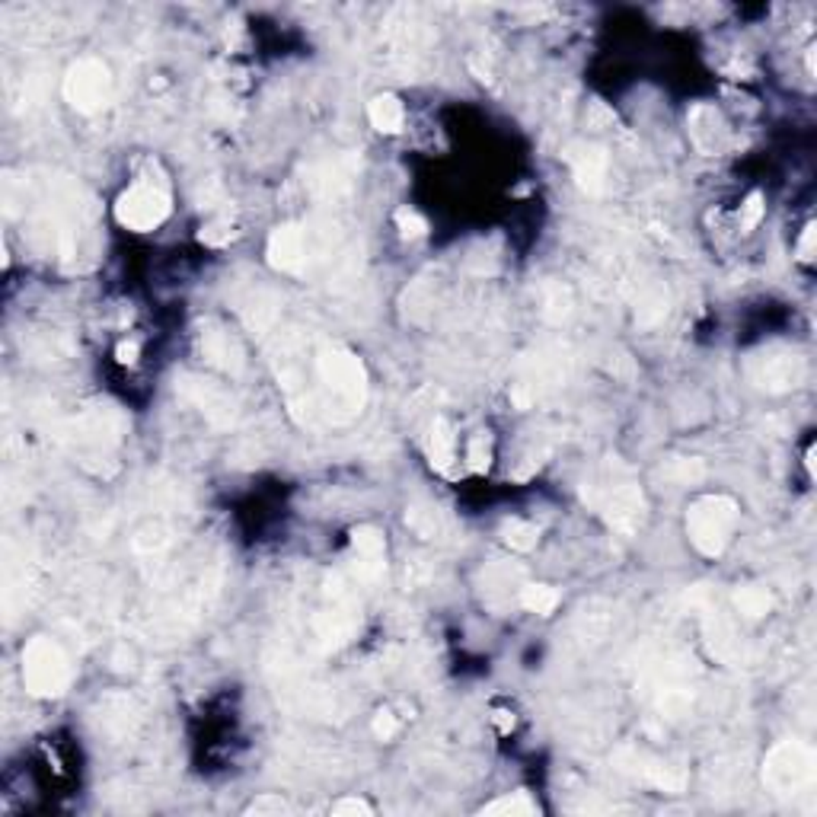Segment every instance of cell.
<instances>
[{
	"mask_svg": "<svg viewBox=\"0 0 817 817\" xmlns=\"http://www.w3.org/2000/svg\"><path fill=\"white\" fill-rule=\"evenodd\" d=\"M735 607L741 610L744 617L760 619L773 610V597H770V591H763V587H737Z\"/></svg>",
	"mask_w": 817,
	"mask_h": 817,
	"instance_id": "16",
	"label": "cell"
},
{
	"mask_svg": "<svg viewBox=\"0 0 817 817\" xmlns=\"http://www.w3.org/2000/svg\"><path fill=\"white\" fill-rule=\"evenodd\" d=\"M374 735H377L380 741H390V737L396 735V715L390 712V709H380V712L374 715Z\"/></svg>",
	"mask_w": 817,
	"mask_h": 817,
	"instance_id": "25",
	"label": "cell"
},
{
	"mask_svg": "<svg viewBox=\"0 0 817 817\" xmlns=\"http://www.w3.org/2000/svg\"><path fill=\"white\" fill-rule=\"evenodd\" d=\"M817 779V760L814 751L798 741H782L770 751L763 763V782L773 788L779 798H798L814 788Z\"/></svg>",
	"mask_w": 817,
	"mask_h": 817,
	"instance_id": "2",
	"label": "cell"
},
{
	"mask_svg": "<svg viewBox=\"0 0 817 817\" xmlns=\"http://www.w3.org/2000/svg\"><path fill=\"white\" fill-rule=\"evenodd\" d=\"M367 119H371V125L377 128V131L396 134V131H402V125H406V109H402V103L393 97V93H380V97H374L371 105H367Z\"/></svg>",
	"mask_w": 817,
	"mask_h": 817,
	"instance_id": "14",
	"label": "cell"
},
{
	"mask_svg": "<svg viewBox=\"0 0 817 817\" xmlns=\"http://www.w3.org/2000/svg\"><path fill=\"white\" fill-rule=\"evenodd\" d=\"M495 721L501 731H511V725H514V719H508V712H495Z\"/></svg>",
	"mask_w": 817,
	"mask_h": 817,
	"instance_id": "30",
	"label": "cell"
},
{
	"mask_svg": "<svg viewBox=\"0 0 817 817\" xmlns=\"http://www.w3.org/2000/svg\"><path fill=\"white\" fill-rule=\"evenodd\" d=\"M71 680V664L52 639H32L22 652V684L32 696H58Z\"/></svg>",
	"mask_w": 817,
	"mask_h": 817,
	"instance_id": "3",
	"label": "cell"
},
{
	"mask_svg": "<svg viewBox=\"0 0 817 817\" xmlns=\"http://www.w3.org/2000/svg\"><path fill=\"white\" fill-rule=\"evenodd\" d=\"M115 355H119L122 365H134V361H138V342H122L119 349H115Z\"/></svg>",
	"mask_w": 817,
	"mask_h": 817,
	"instance_id": "29",
	"label": "cell"
},
{
	"mask_svg": "<svg viewBox=\"0 0 817 817\" xmlns=\"http://www.w3.org/2000/svg\"><path fill=\"white\" fill-rule=\"evenodd\" d=\"M205 351H208V358L215 365L227 367V371H240V367H243V355H240L237 342H233L231 335L211 333L208 339H205Z\"/></svg>",
	"mask_w": 817,
	"mask_h": 817,
	"instance_id": "15",
	"label": "cell"
},
{
	"mask_svg": "<svg viewBox=\"0 0 817 817\" xmlns=\"http://www.w3.org/2000/svg\"><path fill=\"white\" fill-rule=\"evenodd\" d=\"M231 237H233L231 223H223V221L208 223V227L201 231V243H208V246H223Z\"/></svg>",
	"mask_w": 817,
	"mask_h": 817,
	"instance_id": "24",
	"label": "cell"
},
{
	"mask_svg": "<svg viewBox=\"0 0 817 817\" xmlns=\"http://www.w3.org/2000/svg\"><path fill=\"white\" fill-rule=\"evenodd\" d=\"M393 217H396V227H400V233H402L406 240L425 237V231H428V223H425V217H422V215H416V211L400 208Z\"/></svg>",
	"mask_w": 817,
	"mask_h": 817,
	"instance_id": "21",
	"label": "cell"
},
{
	"mask_svg": "<svg viewBox=\"0 0 817 817\" xmlns=\"http://www.w3.org/2000/svg\"><path fill=\"white\" fill-rule=\"evenodd\" d=\"M670 476L680 479V483H696V479L706 476V467H703V460H677L674 469H670Z\"/></svg>",
	"mask_w": 817,
	"mask_h": 817,
	"instance_id": "23",
	"label": "cell"
},
{
	"mask_svg": "<svg viewBox=\"0 0 817 817\" xmlns=\"http://www.w3.org/2000/svg\"><path fill=\"white\" fill-rule=\"evenodd\" d=\"M333 814L335 817H345V814H371V804L361 802V798H342V802L333 804Z\"/></svg>",
	"mask_w": 817,
	"mask_h": 817,
	"instance_id": "26",
	"label": "cell"
},
{
	"mask_svg": "<svg viewBox=\"0 0 817 817\" xmlns=\"http://www.w3.org/2000/svg\"><path fill=\"white\" fill-rule=\"evenodd\" d=\"M737 524V501L729 495H706L686 511V534L703 556L715 559L729 550Z\"/></svg>",
	"mask_w": 817,
	"mask_h": 817,
	"instance_id": "1",
	"label": "cell"
},
{
	"mask_svg": "<svg viewBox=\"0 0 817 817\" xmlns=\"http://www.w3.org/2000/svg\"><path fill=\"white\" fill-rule=\"evenodd\" d=\"M798 377H802V365H798L796 358L776 355V358H763V374H760L757 380H760V387L779 393V390L796 387Z\"/></svg>",
	"mask_w": 817,
	"mask_h": 817,
	"instance_id": "13",
	"label": "cell"
},
{
	"mask_svg": "<svg viewBox=\"0 0 817 817\" xmlns=\"http://www.w3.org/2000/svg\"><path fill=\"white\" fill-rule=\"evenodd\" d=\"M467 463L473 473H485L492 467V441L489 434H473L467 444Z\"/></svg>",
	"mask_w": 817,
	"mask_h": 817,
	"instance_id": "20",
	"label": "cell"
},
{
	"mask_svg": "<svg viewBox=\"0 0 817 817\" xmlns=\"http://www.w3.org/2000/svg\"><path fill=\"white\" fill-rule=\"evenodd\" d=\"M520 603L530 610V613H540V617H546V613H552L559 603V591L550 585H527L524 591H520Z\"/></svg>",
	"mask_w": 817,
	"mask_h": 817,
	"instance_id": "18",
	"label": "cell"
},
{
	"mask_svg": "<svg viewBox=\"0 0 817 817\" xmlns=\"http://www.w3.org/2000/svg\"><path fill=\"white\" fill-rule=\"evenodd\" d=\"M307 259V237L300 227H278L272 237H268V262L282 272H294L300 268Z\"/></svg>",
	"mask_w": 817,
	"mask_h": 817,
	"instance_id": "9",
	"label": "cell"
},
{
	"mask_svg": "<svg viewBox=\"0 0 817 817\" xmlns=\"http://www.w3.org/2000/svg\"><path fill=\"white\" fill-rule=\"evenodd\" d=\"M320 374L335 400L345 402L349 408L361 406V400H365V367H361V361L355 355H349L342 349H326L320 355Z\"/></svg>",
	"mask_w": 817,
	"mask_h": 817,
	"instance_id": "6",
	"label": "cell"
},
{
	"mask_svg": "<svg viewBox=\"0 0 817 817\" xmlns=\"http://www.w3.org/2000/svg\"><path fill=\"white\" fill-rule=\"evenodd\" d=\"M585 498H591V505L601 508L617 527H636V520L642 518V495L632 483H594L585 489Z\"/></svg>",
	"mask_w": 817,
	"mask_h": 817,
	"instance_id": "7",
	"label": "cell"
},
{
	"mask_svg": "<svg viewBox=\"0 0 817 817\" xmlns=\"http://www.w3.org/2000/svg\"><path fill=\"white\" fill-rule=\"evenodd\" d=\"M483 814H505V817H530V814H540V804L530 802L527 792H514L508 798H498V802L485 804Z\"/></svg>",
	"mask_w": 817,
	"mask_h": 817,
	"instance_id": "17",
	"label": "cell"
},
{
	"mask_svg": "<svg viewBox=\"0 0 817 817\" xmlns=\"http://www.w3.org/2000/svg\"><path fill=\"white\" fill-rule=\"evenodd\" d=\"M170 217V195L154 186H131L115 201V221L128 231H154Z\"/></svg>",
	"mask_w": 817,
	"mask_h": 817,
	"instance_id": "5",
	"label": "cell"
},
{
	"mask_svg": "<svg viewBox=\"0 0 817 817\" xmlns=\"http://www.w3.org/2000/svg\"><path fill=\"white\" fill-rule=\"evenodd\" d=\"M268 811H272V814H284L288 804H284L278 796H265V798H259V802L249 804V814H268Z\"/></svg>",
	"mask_w": 817,
	"mask_h": 817,
	"instance_id": "27",
	"label": "cell"
},
{
	"mask_svg": "<svg viewBox=\"0 0 817 817\" xmlns=\"http://www.w3.org/2000/svg\"><path fill=\"white\" fill-rule=\"evenodd\" d=\"M569 166H572L578 186L585 189L587 195H597L603 189V176H607V150L594 147V144H572L569 154H565Z\"/></svg>",
	"mask_w": 817,
	"mask_h": 817,
	"instance_id": "8",
	"label": "cell"
},
{
	"mask_svg": "<svg viewBox=\"0 0 817 817\" xmlns=\"http://www.w3.org/2000/svg\"><path fill=\"white\" fill-rule=\"evenodd\" d=\"M619 770H626V773L639 776V779L652 782V786L664 788V792H680L686 782L684 773H677V770H670V766L658 763V760H648L645 754H623L619 757Z\"/></svg>",
	"mask_w": 817,
	"mask_h": 817,
	"instance_id": "10",
	"label": "cell"
},
{
	"mask_svg": "<svg viewBox=\"0 0 817 817\" xmlns=\"http://www.w3.org/2000/svg\"><path fill=\"white\" fill-rule=\"evenodd\" d=\"M351 543L358 550V572L365 578H377L383 572V536L374 527H358L351 534Z\"/></svg>",
	"mask_w": 817,
	"mask_h": 817,
	"instance_id": "11",
	"label": "cell"
},
{
	"mask_svg": "<svg viewBox=\"0 0 817 817\" xmlns=\"http://www.w3.org/2000/svg\"><path fill=\"white\" fill-rule=\"evenodd\" d=\"M501 536H505V543L511 546V550H520L527 552L536 546V540H540V530L534 527V524H527V520H508L505 527H501Z\"/></svg>",
	"mask_w": 817,
	"mask_h": 817,
	"instance_id": "19",
	"label": "cell"
},
{
	"mask_svg": "<svg viewBox=\"0 0 817 817\" xmlns=\"http://www.w3.org/2000/svg\"><path fill=\"white\" fill-rule=\"evenodd\" d=\"M67 103L80 112H99L112 99V77L103 61H77L64 77Z\"/></svg>",
	"mask_w": 817,
	"mask_h": 817,
	"instance_id": "4",
	"label": "cell"
},
{
	"mask_svg": "<svg viewBox=\"0 0 817 817\" xmlns=\"http://www.w3.org/2000/svg\"><path fill=\"white\" fill-rule=\"evenodd\" d=\"M814 240H817V227L814 223H808L802 233V240H798V259L802 262H814Z\"/></svg>",
	"mask_w": 817,
	"mask_h": 817,
	"instance_id": "28",
	"label": "cell"
},
{
	"mask_svg": "<svg viewBox=\"0 0 817 817\" xmlns=\"http://www.w3.org/2000/svg\"><path fill=\"white\" fill-rule=\"evenodd\" d=\"M760 217H763V195L760 192H751L747 195V201L741 205V231H754L760 223Z\"/></svg>",
	"mask_w": 817,
	"mask_h": 817,
	"instance_id": "22",
	"label": "cell"
},
{
	"mask_svg": "<svg viewBox=\"0 0 817 817\" xmlns=\"http://www.w3.org/2000/svg\"><path fill=\"white\" fill-rule=\"evenodd\" d=\"M428 457L438 473H451V463L457 460V438H453V428L444 418H434L428 431Z\"/></svg>",
	"mask_w": 817,
	"mask_h": 817,
	"instance_id": "12",
	"label": "cell"
}]
</instances>
